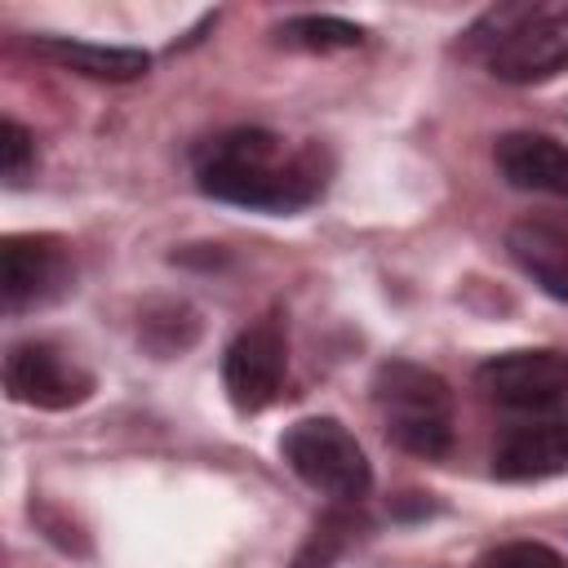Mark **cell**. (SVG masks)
<instances>
[{
	"instance_id": "cell-10",
	"label": "cell",
	"mask_w": 568,
	"mask_h": 568,
	"mask_svg": "<svg viewBox=\"0 0 568 568\" xmlns=\"http://www.w3.org/2000/svg\"><path fill=\"white\" fill-rule=\"evenodd\" d=\"M501 178L519 191L568 195V146L546 133H506L493 146Z\"/></svg>"
},
{
	"instance_id": "cell-1",
	"label": "cell",
	"mask_w": 568,
	"mask_h": 568,
	"mask_svg": "<svg viewBox=\"0 0 568 568\" xmlns=\"http://www.w3.org/2000/svg\"><path fill=\"white\" fill-rule=\"evenodd\" d=\"M328 169L333 160L320 142L284 146L271 129H231L195 155V182L204 195L266 213H293L320 200Z\"/></svg>"
},
{
	"instance_id": "cell-6",
	"label": "cell",
	"mask_w": 568,
	"mask_h": 568,
	"mask_svg": "<svg viewBox=\"0 0 568 568\" xmlns=\"http://www.w3.org/2000/svg\"><path fill=\"white\" fill-rule=\"evenodd\" d=\"M475 382L493 404L537 413V408H550V404L568 399V355L550 351V346L501 351V355H493L475 368Z\"/></svg>"
},
{
	"instance_id": "cell-9",
	"label": "cell",
	"mask_w": 568,
	"mask_h": 568,
	"mask_svg": "<svg viewBox=\"0 0 568 568\" xmlns=\"http://www.w3.org/2000/svg\"><path fill=\"white\" fill-rule=\"evenodd\" d=\"M568 470V426L564 422H519L493 448L497 479H546Z\"/></svg>"
},
{
	"instance_id": "cell-4",
	"label": "cell",
	"mask_w": 568,
	"mask_h": 568,
	"mask_svg": "<svg viewBox=\"0 0 568 568\" xmlns=\"http://www.w3.org/2000/svg\"><path fill=\"white\" fill-rule=\"evenodd\" d=\"M568 67V4L524 9L519 22L488 44V71L506 84H537Z\"/></svg>"
},
{
	"instance_id": "cell-3",
	"label": "cell",
	"mask_w": 568,
	"mask_h": 568,
	"mask_svg": "<svg viewBox=\"0 0 568 568\" xmlns=\"http://www.w3.org/2000/svg\"><path fill=\"white\" fill-rule=\"evenodd\" d=\"M284 462L302 484L333 501H359L373 488V466L359 448V439L337 417H302L280 439Z\"/></svg>"
},
{
	"instance_id": "cell-2",
	"label": "cell",
	"mask_w": 568,
	"mask_h": 568,
	"mask_svg": "<svg viewBox=\"0 0 568 568\" xmlns=\"http://www.w3.org/2000/svg\"><path fill=\"white\" fill-rule=\"evenodd\" d=\"M373 399L399 448L417 457H444L453 448V390L439 373L390 359L373 373Z\"/></svg>"
},
{
	"instance_id": "cell-7",
	"label": "cell",
	"mask_w": 568,
	"mask_h": 568,
	"mask_svg": "<svg viewBox=\"0 0 568 568\" xmlns=\"http://www.w3.org/2000/svg\"><path fill=\"white\" fill-rule=\"evenodd\" d=\"M284 368H288V351H284V333L262 320L253 328H244L226 355H222V386L231 395V404L240 413H257L266 408L280 386H284Z\"/></svg>"
},
{
	"instance_id": "cell-8",
	"label": "cell",
	"mask_w": 568,
	"mask_h": 568,
	"mask_svg": "<svg viewBox=\"0 0 568 568\" xmlns=\"http://www.w3.org/2000/svg\"><path fill=\"white\" fill-rule=\"evenodd\" d=\"M71 275L67 248L53 235H9L0 244V293L4 311H22L62 293Z\"/></svg>"
},
{
	"instance_id": "cell-15",
	"label": "cell",
	"mask_w": 568,
	"mask_h": 568,
	"mask_svg": "<svg viewBox=\"0 0 568 568\" xmlns=\"http://www.w3.org/2000/svg\"><path fill=\"white\" fill-rule=\"evenodd\" d=\"M484 568H568V559L541 541H510V546H497Z\"/></svg>"
},
{
	"instance_id": "cell-16",
	"label": "cell",
	"mask_w": 568,
	"mask_h": 568,
	"mask_svg": "<svg viewBox=\"0 0 568 568\" xmlns=\"http://www.w3.org/2000/svg\"><path fill=\"white\" fill-rule=\"evenodd\" d=\"M31 155H36L31 133H27L18 120H4V124H0V169H4V178H18Z\"/></svg>"
},
{
	"instance_id": "cell-5",
	"label": "cell",
	"mask_w": 568,
	"mask_h": 568,
	"mask_svg": "<svg viewBox=\"0 0 568 568\" xmlns=\"http://www.w3.org/2000/svg\"><path fill=\"white\" fill-rule=\"evenodd\" d=\"M4 390L31 408H75L93 395V373L53 342H18L4 355Z\"/></svg>"
},
{
	"instance_id": "cell-13",
	"label": "cell",
	"mask_w": 568,
	"mask_h": 568,
	"mask_svg": "<svg viewBox=\"0 0 568 568\" xmlns=\"http://www.w3.org/2000/svg\"><path fill=\"white\" fill-rule=\"evenodd\" d=\"M355 532H359V515H351V510L320 515L315 528L306 532V541L297 546V555L288 559V568H333L342 559V550L351 546Z\"/></svg>"
},
{
	"instance_id": "cell-12",
	"label": "cell",
	"mask_w": 568,
	"mask_h": 568,
	"mask_svg": "<svg viewBox=\"0 0 568 568\" xmlns=\"http://www.w3.org/2000/svg\"><path fill=\"white\" fill-rule=\"evenodd\" d=\"M510 257L559 302H568V231L550 222H515L506 231Z\"/></svg>"
},
{
	"instance_id": "cell-11",
	"label": "cell",
	"mask_w": 568,
	"mask_h": 568,
	"mask_svg": "<svg viewBox=\"0 0 568 568\" xmlns=\"http://www.w3.org/2000/svg\"><path fill=\"white\" fill-rule=\"evenodd\" d=\"M31 53L62 67V71H75V75H89V80H138L151 58L142 49H129V44H89V40H71V36H40L31 40Z\"/></svg>"
},
{
	"instance_id": "cell-14",
	"label": "cell",
	"mask_w": 568,
	"mask_h": 568,
	"mask_svg": "<svg viewBox=\"0 0 568 568\" xmlns=\"http://www.w3.org/2000/svg\"><path fill=\"white\" fill-rule=\"evenodd\" d=\"M280 40L293 44V49H311V53H328V49H355L364 40V31L346 18H333V13H306V18H293L280 27Z\"/></svg>"
}]
</instances>
